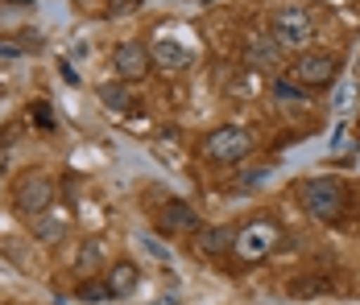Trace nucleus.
<instances>
[{
	"label": "nucleus",
	"instance_id": "nucleus-1",
	"mask_svg": "<svg viewBox=\"0 0 360 305\" xmlns=\"http://www.w3.org/2000/svg\"><path fill=\"white\" fill-rule=\"evenodd\" d=\"M302 210L311 215V219H319V223H340L344 219V210H348V186L340 182V177H311L307 186H302Z\"/></svg>",
	"mask_w": 360,
	"mask_h": 305
},
{
	"label": "nucleus",
	"instance_id": "nucleus-2",
	"mask_svg": "<svg viewBox=\"0 0 360 305\" xmlns=\"http://www.w3.org/2000/svg\"><path fill=\"white\" fill-rule=\"evenodd\" d=\"M335 74H340V58L327 54V50H302L286 67V79H294L307 91H327L335 83Z\"/></svg>",
	"mask_w": 360,
	"mask_h": 305
},
{
	"label": "nucleus",
	"instance_id": "nucleus-3",
	"mask_svg": "<svg viewBox=\"0 0 360 305\" xmlns=\"http://www.w3.org/2000/svg\"><path fill=\"white\" fill-rule=\"evenodd\" d=\"M269 34L282 50H307V41L315 37V21L302 4H282L274 17H269Z\"/></svg>",
	"mask_w": 360,
	"mask_h": 305
},
{
	"label": "nucleus",
	"instance_id": "nucleus-4",
	"mask_svg": "<svg viewBox=\"0 0 360 305\" xmlns=\"http://www.w3.org/2000/svg\"><path fill=\"white\" fill-rule=\"evenodd\" d=\"M252 133L249 128H240V124H224V128H216V133L203 140V157H212V161H219V165H236V161H245L252 153Z\"/></svg>",
	"mask_w": 360,
	"mask_h": 305
},
{
	"label": "nucleus",
	"instance_id": "nucleus-5",
	"mask_svg": "<svg viewBox=\"0 0 360 305\" xmlns=\"http://www.w3.org/2000/svg\"><path fill=\"white\" fill-rule=\"evenodd\" d=\"M13 206L21 210V215H41V210H50L54 206V182H50V173L41 170H30L17 177V186H13Z\"/></svg>",
	"mask_w": 360,
	"mask_h": 305
},
{
	"label": "nucleus",
	"instance_id": "nucleus-6",
	"mask_svg": "<svg viewBox=\"0 0 360 305\" xmlns=\"http://www.w3.org/2000/svg\"><path fill=\"white\" fill-rule=\"evenodd\" d=\"M112 67L120 74V83H141L149 67H153V58H149V46L145 41H120L116 50H112Z\"/></svg>",
	"mask_w": 360,
	"mask_h": 305
},
{
	"label": "nucleus",
	"instance_id": "nucleus-7",
	"mask_svg": "<svg viewBox=\"0 0 360 305\" xmlns=\"http://www.w3.org/2000/svg\"><path fill=\"white\" fill-rule=\"evenodd\" d=\"M158 227L166 236H195L199 231V215H195V206L182 203V198H166L162 210H158Z\"/></svg>",
	"mask_w": 360,
	"mask_h": 305
},
{
	"label": "nucleus",
	"instance_id": "nucleus-8",
	"mask_svg": "<svg viewBox=\"0 0 360 305\" xmlns=\"http://www.w3.org/2000/svg\"><path fill=\"white\" fill-rule=\"evenodd\" d=\"M149 58L166 70V74H179V70H186L195 62V50H191L186 41H179V37H158V41L149 46Z\"/></svg>",
	"mask_w": 360,
	"mask_h": 305
},
{
	"label": "nucleus",
	"instance_id": "nucleus-9",
	"mask_svg": "<svg viewBox=\"0 0 360 305\" xmlns=\"http://www.w3.org/2000/svg\"><path fill=\"white\" fill-rule=\"evenodd\" d=\"M274 243H278V227H274V223H252V227H245V231L236 236V252H240L245 260H257V256H269Z\"/></svg>",
	"mask_w": 360,
	"mask_h": 305
},
{
	"label": "nucleus",
	"instance_id": "nucleus-10",
	"mask_svg": "<svg viewBox=\"0 0 360 305\" xmlns=\"http://www.w3.org/2000/svg\"><path fill=\"white\" fill-rule=\"evenodd\" d=\"M282 54H286V50L274 41V34L245 41V62H249V70H278L282 67Z\"/></svg>",
	"mask_w": 360,
	"mask_h": 305
},
{
	"label": "nucleus",
	"instance_id": "nucleus-11",
	"mask_svg": "<svg viewBox=\"0 0 360 305\" xmlns=\"http://www.w3.org/2000/svg\"><path fill=\"white\" fill-rule=\"evenodd\" d=\"M67 231H71V223H67V215H63V210H54V206L30 219V236H34L37 243H58Z\"/></svg>",
	"mask_w": 360,
	"mask_h": 305
},
{
	"label": "nucleus",
	"instance_id": "nucleus-12",
	"mask_svg": "<svg viewBox=\"0 0 360 305\" xmlns=\"http://www.w3.org/2000/svg\"><path fill=\"white\" fill-rule=\"evenodd\" d=\"M137 280H141L137 264L120 260V264H112V272H108V293H112V297H129V293L137 289Z\"/></svg>",
	"mask_w": 360,
	"mask_h": 305
},
{
	"label": "nucleus",
	"instance_id": "nucleus-13",
	"mask_svg": "<svg viewBox=\"0 0 360 305\" xmlns=\"http://www.w3.org/2000/svg\"><path fill=\"white\" fill-rule=\"evenodd\" d=\"M228 248H236V231H228V227H203V231H199V252L224 256Z\"/></svg>",
	"mask_w": 360,
	"mask_h": 305
},
{
	"label": "nucleus",
	"instance_id": "nucleus-14",
	"mask_svg": "<svg viewBox=\"0 0 360 305\" xmlns=\"http://www.w3.org/2000/svg\"><path fill=\"white\" fill-rule=\"evenodd\" d=\"M100 260H104V248H100V239H83L79 243V252H75V272H96L100 269Z\"/></svg>",
	"mask_w": 360,
	"mask_h": 305
},
{
	"label": "nucleus",
	"instance_id": "nucleus-15",
	"mask_svg": "<svg viewBox=\"0 0 360 305\" xmlns=\"http://www.w3.org/2000/svg\"><path fill=\"white\" fill-rule=\"evenodd\" d=\"M100 100L108 103L112 111H133L137 103L129 100V83H104L100 87Z\"/></svg>",
	"mask_w": 360,
	"mask_h": 305
},
{
	"label": "nucleus",
	"instance_id": "nucleus-16",
	"mask_svg": "<svg viewBox=\"0 0 360 305\" xmlns=\"http://www.w3.org/2000/svg\"><path fill=\"white\" fill-rule=\"evenodd\" d=\"M307 95H311V91H307V87H298V83L286 79V74L274 83V100H278V103H307Z\"/></svg>",
	"mask_w": 360,
	"mask_h": 305
},
{
	"label": "nucleus",
	"instance_id": "nucleus-17",
	"mask_svg": "<svg viewBox=\"0 0 360 305\" xmlns=\"http://www.w3.org/2000/svg\"><path fill=\"white\" fill-rule=\"evenodd\" d=\"M79 297H83V301H104V297H112L108 280H83V285H79Z\"/></svg>",
	"mask_w": 360,
	"mask_h": 305
},
{
	"label": "nucleus",
	"instance_id": "nucleus-18",
	"mask_svg": "<svg viewBox=\"0 0 360 305\" xmlns=\"http://www.w3.org/2000/svg\"><path fill=\"white\" fill-rule=\"evenodd\" d=\"M34 116H37V124H41V128H50V124H54V116H50V103H34Z\"/></svg>",
	"mask_w": 360,
	"mask_h": 305
},
{
	"label": "nucleus",
	"instance_id": "nucleus-19",
	"mask_svg": "<svg viewBox=\"0 0 360 305\" xmlns=\"http://www.w3.org/2000/svg\"><path fill=\"white\" fill-rule=\"evenodd\" d=\"M269 177V170H245V177H240V186H261Z\"/></svg>",
	"mask_w": 360,
	"mask_h": 305
},
{
	"label": "nucleus",
	"instance_id": "nucleus-20",
	"mask_svg": "<svg viewBox=\"0 0 360 305\" xmlns=\"http://www.w3.org/2000/svg\"><path fill=\"white\" fill-rule=\"evenodd\" d=\"M0 54H4V58H17V54H25V50H21V46H8V37H0Z\"/></svg>",
	"mask_w": 360,
	"mask_h": 305
},
{
	"label": "nucleus",
	"instance_id": "nucleus-21",
	"mask_svg": "<svg viewBox=\"0 0 360 305\" xmlns=\"http://www.w3.org/2000/svg\"><path fill=\"white\" fill-rule=\"evenodd\" d=\"M8 4H37V0H8Z\"/></svg>",
	"mask_w": 360,
	"mask_h": 305
}]
</instances>
